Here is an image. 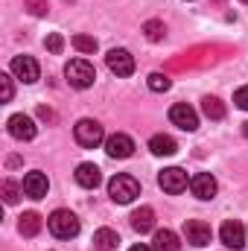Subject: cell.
Instances as JSON below:
<instances>
[{
    "mask_svg": "<svg viewBox=\"0 0 248 251\" xmlns=\"http://www.w3.org/2000/svg\"><path fill=\"white\" fill-rule=\"evenodd\" d=\"M47 228H50V234L56 237V240H73L76 234H79V216L76 213H70V210H64V207H59V210H53L50 213V219H47Z\"/></svg>",
    "mask_w": 248,
    "mask_h": 251,
    "instance_id": "6da1fadb",
    "label": "cell"
},
{
    "mask_svg": "<svg viewBox=\"0 0 248 251\" xmlns=\"http://www.w3.org/2000/svg\"><path fill=\"white\" fill-rule=\"evenodd\" d=\"M64 76H67L70 88H79V91H85L97 82V70L88 59H70L64 64Z\"/></svg>",
    "mask_w": 248,
    "mask_h": 251,
    "instance_id": "7a4b0ae2",
    "label": "cell"
},
{
    "mask_svg": "<svg viewBox=\"0 0 248 251\" xmlns=\"http://www.w3.org/2000/svg\"><path fill=\"white\" fill-rule=\"evenodd\" d=\"M108 196L117 201V204H131L137 196H140V184H137V178L134 176H114L111 181H108Z\"/></svg>",
    "mask_w": 248,
    "mask_h": 251,
    "instance_id": "3957f363",
    "label": "cell"
},
{
    "mask_svg": "<svg viewBox=\"0 0 248 251\" xmlns=\"http://www.w3.org/2000/svg\"><path fill=\"white\" fill-rule=\"evenodd\" d=\"M73 134H76V143L85 146V149H97L99 143H105V131H102V123L85 117L73 126Z\"/></svg>",
    "mask_w": 248,
    "mask_h": 251,
    "instance_id": "277c9868",
    "label": "cell"
},
{
    "mask_svg": "<svg viewBox=\"0 0 248 251\" xmlns=\"http://www.w3.org/2000/svg\"><path fill=\"white\" fill-rule=\"evenodd\" d=\"M105 64H108V70H111L114 76H131V73H134V56H131L128 50H123V47L108 50Z\"/></svg>",
    "mask_w": 248,
    "mask_h": 251,
    "instance_id": "5b68a950",
    "label": "cell"
},
{
    "mask_svg": "<svg viewBox=\"0 0 248 251\" xmlns=\"http://www.w3.org/2000/svg\"><path fill=\"white\" fill-rule=\"evenodd\" d=\"M158 184L164 193H173V196H178V193H184L190 187V178H187L184 170H178V167H170V170H164L161 176H158Z\"/></svg>",
    "mask_w": 248,
    "mask_h": 251,
    "instance_id": "8992f818",
    "label": "cell"
},
{
    "mask_svg": "<svg viewBox=\"0 0 248 251\" xmlns=\"http://www.w3.org/2000/svg\"><path fill=\"white\" fill-rule=\"evenodd\" d=\"M184 237H187V243H190V246L204 249V246L210 243L213 231H210V225H207V222H201V219H187V222H184Z\"/></svg>",
    "mask_w": 248,
    "mask_h": 251,
    "instance_id": "52a82bcc",
    "label": "cell"
},
{
    "mask_svg": "<svg viewBox=\"0 0 248 251\" xmlns=\"http://www.w3.org/2000/svg\"><path fill=\"white\" fill-rule=\"evenodd\" d=\"M170 120H173V126H178V128H184V131H196V128H198V114H196V108L187 105V102H175V105L170 108Z\"/></svg>",
    "mask_w": 248,
    "mask_h": 251,
    "instance_id": "ba28073f",
    "label": "cell"
},
{
    "mask_svg": "<svg viewBox=\"0 0 248 251\" xmlns=\"http://www.w3.org/2000/svg\"><path fill=\"white\" fill-rule=\"evenodd\" d=\"M9 67H12V73H15L21 82H26V85L38 82V76H41V70H38V62H35L32 56H15Z\"/></svg>",
    "mask_w": 248,
    "mask_h": 251,
    "instance_id": "9c48e42d",
    "label": "cell"
},
{
    "mask_svg": "<svg viewBox=\"0 0 248 251\" xmlns=\"http://www.w3.org/2000/svg\"><path fill=\"white\" fill-rule=\"evenodd\" d=\"M219 240L228 246V249H243L246 246V225L243 222H237V219H228L222 228H219Z\"/></svg>",
    "mask_w": 248,
    "mask_h": 251,
    "instance_id": "30bf717a",
    "label": "cell"
},
{
    "mask_svg": "<svg viewBox=\"0 0 248 251\" xmlns=\"http://www.w3.org/2000/svg\"><path fill=\"white\" fill-rule=\"evenodd\" d=\"M6 128H9V134L15 137V140H32L35 137V120L32 117H26V114H12L9 117V123H6Z\"/></svg>",
    "mask_w": 248,
    "mask_h": 251,
    "instance_id": "8fae6325",
    "label": "cell"
},
{
    "mask_svg": "<svg viewBox=\"0 0 248 251\" xmlns=\"http://www.w3.org/2000/svg\"><path fill=\"white\" fill-rule=\"evenodd\" d=\"M190 190H193V196H196V199L210 201V199L216 196L219 184H216V178H213L210 173H196V176L190 178Z\"/></svg>",
    "mask_w": 248,
    "mask_h": 251,
    "instance_id": "7c38bea8",
    "label": "cell"
},
{
    "mask_svg": "<svg viewBox=\"0 0 248 251\" xmlns=\"http://www.w3.org/2000/svg\"><path fill=\"white\" fill-rule=\"evenodd\" d=\"M105 152H108V158H131L134 140L128 134H123V131H117V134L105 137Z\"/></svg>",
    "mask_w": 248,
    "mask_h": 251,
    "instance_id": "4fadbf2b",
    "label": "cell"
},
{
    "mask_svg": "<svg viewBox=\"0 0 248 251\" xmlns=\"http://www.w3.org/2000/svg\"><path fill=\"white\" fill-rule=\"evenodd\" d=\"M47 190H50V181H47L44 173L35 170V173H26V176H24V193H26L29 199H44Z\"/></svg>",
    "mask_w": 248,
    "mask_h": 251,
    "instance_id": "5bb4252c",
    "label": "cell"
},
{
    "mask_svg": "<svg viewBox=\"0 0 248 251\" xmlns=\"http://www.w3.org/2000/svg\"><path fill=\"white\" fill-rule=\"evenodd\" d=\"M76 184L85 190H97L99 187V181H102V176H99V167L97 164H79L76 167Z\"/></svg>",
    "mask_w": 248,
    "mask_h": 251,
    "instance_id": "9a60e30c",
    "label": "cell"
},
{
    "mask_svg": "<svg viewBox=\"0 0 248 251\" xmlns=\"http://www.w3.org/2000/svg\"><path fill=\"white\" fill-rule=\"evenodd\" d=\"M131 228H134L137 234H149V231L155 228V210H152L149 204L137 207V210L131 213Z\"/></svg>",
    "mask_w": 248,
    "mask_h": 251,
    "instance_id": "2e32d148",
    "label": "cell"
},
{
    "mask_svg": "<svg viewBox=\"0 0 248 251\" xmlns=\"http://www.w3.org/2000/svg\"><path fill=\"white\" fill-rule=\"evenodd\" d=\"M155 251H181V240H178V234L175 231H170V228H161V231H155Z\"/></svg>",
    "mask_w": 248,
    "mask_h": 251,
    "instance_id": "e0dca14e",
    "label": "cell"
},
{
    "mask_svg": "<svg viewBox=\"0 0 248 251\" xmlns=\"http://www.w3.org/2000/svg\"><path fill=\"white\" fill-rule=\"evenodd\" d=\"M149 152L152 155H175L178 152V143L170 137V134H155L149 140Z\"/></svg>",
    "mask_w": 248,
    "mask_h": 251,
    "instance_id": "ac0fdd59",
    "label": "cell"
},
{
    "mask_svg": "<svg viewBox=\"0 0 248 251\" xmlns=\"http://www.w3.org/2000/svg\"><path fill=\"white\" fill-rule=\"evenodd\" d=\"M117 243H120V237H117V231H111V228H99V231L94 234V246L99 251H114Z\"/></svg>",
    "mask_w": 248,
    "mask_h": 251,
    "instance_id": "d6986e66",
    "label": "cell"
},
{
    "mask_svg": "<svg viewBox=\"0 0 248 251\" xmlns=\"http://www.w3.org/2000/svg\"><path fill=\"white\" fill-rule=\"evenodd\" d=\"M41 225H44V222H41V216L29 210V213H24V216H21V222H18V231H21L24 237H35V234L41 231Z\"/></svg>",
    "mask_w": 248,
    "mask_h": 251,
    "instance_id": "ffe728a7",
    "label": "cell"
},
{
    "mask_svg": "<svg viewBox=\"0 0 248 251\" xmlns=\"http://www.w3.org/2000/svg\"><path fill=\"white\" fill-rule=\"evenodd\" d=\"M201 111H204L207 120H222V117H225V105H222L216 97H204V100H201Z\"/></svg>",
    "mask_w": 248,
    "mask_h": 251,
    "instance_id": "44dd1931",
    "label": "cell"
},
{
    "mask_svg": "<svg viewBox=\"0 0 248 251\" xmlns=\"http://www.w3.org/2000/svg\"><path fill=\"white\" fill-rule=\"evenodd\" d=\"M143 32H146L149 41H164V38H167V26H164L161 21H146V24H143Z\"/></svg>",
    "mask_w": 248,
    "mask_h": 251,
    "instance_id": "7402d4cb",
    "label": "cell"
},
{
    "mask_svg": "<svg viewBox=\"0 0 248 251\" xmlns=\"http://www.w3.org/2000/svg\"><path fill=\"white\" fill-rule=\"evenodd\" d=\"M73 47L79 50V53H97V38H91V35H85V32H76L73 35Z\"/></svg>",
    "mask_w": 248,
    "mask_h": 251,
    "instance_id": "603a6c76",
    "label": "cell"
},
{
    "mask_svg": "<svg viewBox=\"0 0 248 251\" xmlns=\"http://www.w3.org/2000/svg\"><path fill=\"white\" fill-rule=\"evenodd\" d=\"M170 88H173V82H170L167 73H152V76H149V91L164 94V91H170Z\"/></svg>",
    "mask_w": 248,
    "mask_h": 251,
    "instance_id": "cb8c5ba5",
    "label": "cell"
},
{
    "mask_svg": "<svg viewBox=\"0 0 248 251\" xmlns=\"http://www.w3.org/2000/svg\"><path fill=\"white\" fill-rule=\"evenodd\" d=\"M21 193H24V184H15L12 178H6V181H3V199H6V204H15Z\"/></svg>",
    "mask_w": 248,
    "mask_h": 251,
    "instance_id": "d4e9b609",
    "label": "cell"
},
{
    "mask_svg": "<svg viewBox=\"0 0 248 251\" xmlns=\"http://www.w3.org/2000/svg\"><path fill=\"white\" fill-rule=\"evenodd\" d=\"M12 94H15V88H12V76H9V73H0V100L9 102Z\"/></svg>",
    "mask_w": 248,
    "mask_h": 251,
    "instance_id": "484cf974",
    "label": "cell"
},
{
    "mask_svg": "<svg viewBox=\"0 0 248 251\" xmlns=\"http://www.w3.org/2000/svg\"><path fill=\"white\" fill-rule=\"evenodd\" d=\"M44 44H47V50H50V53H56V56H59V53L64 50V38L59 35V32L47 35V41H44Z\"/></svg>",
    "mask_w": 248,
    "mask_h": 251,
    "instance_id": "4316f807",
    "label": "cell"
},
{
    "mask_svg": "<svg viewBox=\"0 0 248 251\" xmlns=\"http://www.w3.org/2000/svg\"><path fill=\"white\" fill-rule=\"evenodd\" d=\"M26 9L32 15H47V0H26Z\"/></svg>",
    "mask_w": 248,
    "mask_h": 251,
    "instance_id": "83f0119b",
    "label": "cell"
},
{
    "mask_svg": "<svg viewBox=\"0 0 248 251\" xmlns=\"http://www.w3.org/2000/svg\"><path fill=\"white\" fill-rule=\"evenodd\" d=\"M234 102H237L243 111H248V85H246V88H240V91L234 94Z\"/></svg>",
    "mask_w": 248,
    "mask_h": 251,
    "instance_id": "f1b7e54d",
    "label": "cell"
},
{
    "mask_svg": "<svg viewBox=\"0 0 248 251\" xmlns=\"http://www.w3.org/2000/svg\"><path fill=\"white\" fill-rule=\"evenodd\" d=\"M128 251H155V249H149V246H143V243H137V246H131Z\"/></svg>",
    "mask_w": 248,
    "mask_h": 251,
    "instance_id": "f546056e",
    "label": "cell"
},
{
    "mask_svg": "<svg viewBox=\"0 0 248 251\" xmlns=\"http://www.w3.org/2000/svg\"><path fill=\"white\" fill-rule=\"evenodd\" d=\"M243 131H246V137H248V123H243Z\"/></svg>",
    "mask_w": 248,
    "mask_h": 251,
    "instance_id": "4dcf8cb0",
    "label": "cell"
},
{
    "mask_svg": "<svg viewBox=\"0 0 248 251\" xmlns=\"http://www.w3.org/2000/svg\"><path fill=\"white\" fill-rule=\"evenodd\" d=\"M243 3H246V6H248V0H243Z\"/></svg>",
    "mask_w": 248,
    "mask_h": 251,
    "instance_id": "1f68e13d",
    "label": "cell"
}]
</instances>
